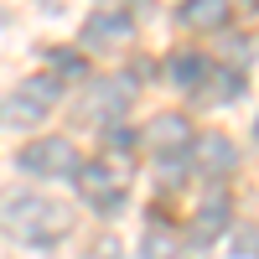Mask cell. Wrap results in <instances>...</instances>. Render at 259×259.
<instances>
[{"label":"cell","mask_w":259,"mask_h":259,"mask_svg":"<svg viewBox=\"0 0 259 259\" xmlns=\"http://www.w3.org/2000/svg\"><path fill=\"white\" fill-rule=\"evenodd\" d=\"M68 207L41 197L31 187H6L0 192V233H11L21 244H57L68 233Z\"/></svg>","instance_id":"6da1fadb"},{"label":"cell","mask_w":259,"mask_h":259,"mask_svg":"<svg viewBox=\"0 0 259 259\" xmlns=\"http://www.w3.org/2000/svg\"><path fill=\"white\" fill-rule=\"evenodd\" d=\"M16 166H21V171H31V177H78V166H83V161H78L73 140H57V135H47V140L21 145Z\"/></svg>","instance_id":"7a4b0ae2"},{"label":"cell","mask_w":259,"mask_h":259,"mask_svg":"<svg viewBox=\"0 0 259 259\" xmlns=\"http://www.w3.org/2000/svg\"><path fill=\"white\" fill-rule=\"evenodd\" d=\"M78 187L99 212H119L124 207V192H130V177L109 161H94V166H78Z\"/></svg>","instance_id":"3957f363"},{"label":"cell","mask_w":259,"mask_h":259,"mask_svg":"<svg viewBox=\"0 0 259 259\" xmlns=\"http://www.w3.org/2000/svg\"><path fill=\"white\" fill-rule=\"evenodd\" d=\"M52 104H57V83L52 78H31L11 99H0V124H36Z\"/></svg>","instance_id":"277c9868"},{"label":"cell","mask_w":259,"mask_h":259,"mask_svg":"<svg viewBox=\"0 0 259 259\" xmlns=\"http://www.w3.org/2000/svg\"><path fill=\"white\" fill-rule=\"evenodd\" d=\"M187 156H192V171H197V177H228V166L239 161V150H233L228 135H218V130H202V135H192Z\"/></svg>","instance_id":"5b68a950"},{"label":"cell","mask_w":259,"mask_h":259,"mask_svg":"<svg viewBox=\"0 0 259 259\" xmlns=\"http://www.w3.org/2000/svg\"><path fill=\"white\" fill-rule=\"evenodd\" d=\"M192 145V124H187V114H156L150 119V130H145V150H156V156H177V150H187Z\"/></svg>","instance_id":"8992f818"},{"label":"cell","mask_w":259,"mask_h":259,"mask_svg":"<svg viewBox=\"0 0 259 259\" xmlns=\"http://www.w3.org/2000/svg\"><path fill=\"white\" fill-rule=\"evenodd\" d=\"M130 36H135V21L124 11H99L83 26V47H130Z\"/></svg>","instance_id":"52a82bcc"},{"label":"cell","mask_w":259,"mask_h":259,"mask_svg":"<svg viewBox=\"0 0 259 259\" xmlns=\"http://www.w3.org/2000/svg\"><path fill=\"white\" fill-rule=\"evenodd\" d=\"M228 0H187L182 6V26L187 31H218V26H228Z\"/></svg>","instance_id":"ba28073f"},{"label":"cell","mask_w":259,"mask_h":259,"mask_svg":"<svg viewBox=\"0 0 259 259\" xmlns=\"http://www.w3.org/2000/svg\"><path fill=\"white\" fill-rule=\"evenodd\" d=\"M228 228V202L223 197H212V202H202V212H197V223H192V233H197V244H212L218 233Z\"/></svg>","instance_id":"9c48e42d"},{"label":"cell","mask_w":259,"mask_h":259,"mask_svg":"<svg viewBox=\"0 0 259 259\" xmlns=\"http://www.w3.org/2000/svg\"><path fill=\"white\" fill-rule=\"evenodd\" d=\"M171 78H177L182 89H202L207 83V57L202 52H177L171 57Z\"/></svg>","instance_id":"30bf717a"},{"label":"cell","mask_w":259,"mask_h":259,"mask_svg":"<svg viewBox=\"0 0 259 259\" xmlns=\"http://www.w3.org/2000/svg\"><path fill=\"white\" fill-rule=\"evenodd\" d=\"M140 259H177V239H171L166 228H150L140 239Z\"/></svg>","instance_id":"8fae6325"},{"label":"cell","mask_w":259,"mask_h":259,"mask_svg":"<svg viewBox=\"0 0 259 259\" xmlns=\"http://www.w3.org/2000/svg\"><path fill=\"white\" fill-rule=\"evenodd\" d=\"M233 254L239 259H259V228H239L233 233Z\"/></svg>","instance_id":"7c38bea8"},{"label":"cell","mask_w":259,"mask_h":259,"mask_svg":"<svg viewBox=\"0 0 259 259\" xmlns=\"http://www.w3.org/2000/svg\"><path fill=\"white\" fill-rule=\"evenodd\" d=\"M244 94V78L239 73H218V89H212V99H239Z\"/></svg>","instance_id":"4fadbf2b"},{"label":"cell","mask_w":259,"mask_h":259,"mask_svg":"<svg viewBox=\"0 0 259 259\" xmlns=\"http://www.w3.org/2000/svg\"><path fill=\"white\" fill-rule=\"evenodd\" d=\"M52 62H57V68H62V73H78V68H83V62H78V57H73V52H57V57H52Z\"/></svg>","instance_id":"5bb4252c"},{"label":"cell","mask_w":259,"mask_h":259,"mask_svg":"<svg viewBox=\"0 0 259 259\" xmlns=\"http://www.w3.org/2000/svg\"><path fill=\"white\" fill-rule=\"evenodd\" d=\"M244 6H254V11H259V0H244Z\"/></svg>","instance_id":"9a60e30c"}]
</instances>
